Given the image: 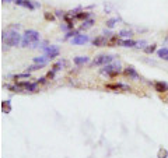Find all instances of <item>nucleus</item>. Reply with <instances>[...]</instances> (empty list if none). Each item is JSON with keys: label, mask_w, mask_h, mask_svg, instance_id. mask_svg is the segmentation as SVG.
I'll return each instance as SVG.
<instances>
[{"label": "nucleus", "mask_w": 168, "mask_h": 158, "mask_svg": "<svg viewBox=\"0 0 168 158\" xmlns=\"http://www.w3.org/2000/svg\"><path fill=\"white\" fill-rule=\"evenodd\" d=\"M108 39H109V38H106L105 35L95 36L94 39H93V45H94V46H106V45H109V43H108Z\"/></svg>", "instance_id": "nucleus-11"}, {"label": "nucleus", "mask_w": 168, "mask_h": 158, "mask_svg": "<svg viewBox=\"0 0 168 158\" xmlns=\"http://www.w3.org/2000/svg\"><path fill=\"white\" fill-rule=\"evenodd\" d=\"M123 73L129 77V78H132V80H140V74L136 72V69L133 67V66H127L125 70H123Z\"/></svg>", "instance_id": "nucleus-10"}, {"label": "nucleus", "mask_w": 168, "mask_h": 158, "mask_svg": "<svg viewBox=\"0 0 168 158\" xmlns=\"http://www.w3.org/2000/svg\"><path fill=\"white\" fill-rule=\"evenodd\" d=\"M146 45H147V42L142 39V41H139V42L136 43V46H135V48H137V49H144V48H146Z\"/></svg>", "instance_id": "nucleus-28"}, {"label": "nucleus", "mask_w": 168, "mask_h": 158, "mask_svg": "<svg viewBox=\"0 0 168 158\" xmlns=\"http://www.w3.org/2000/svg\"><path fill=\"white\" fill-rule=\"evenodd\" d=\"M55 16H56V17H59V18H64L66 13H64V11H62V10H56V11H55Z\"/></svg>", "instance_id": "nucleus-30"}, {"label": "nucleus", "mask_w": 168, "mask_h": 158, "mask_svg": "<svg viewBox=\"0 0 168 158\" xmlns=\"http://www.w3.org/2000/svg\"><path fill=\"white\" fill-rule=\"evenodd\" d=\"M16 85L25 90L27 93H35L38 90V83H31V81H18Z\"/></svg>", "instance_id": "nucleus-7"}, {"label": "nucleus", "mask_w": 168, "mask_h": 158, "mask_svg": "<svg viewBox=\"0 0 168 158\" xmlns=\"http://www.w3.org/2000/svg\"><path fill=\"white\" fill-rule=\"evenodd\" d=\"M69 66V62L66 60V59H63V60H59V62H56V63L53 64V70L55 72H58V70H62V69H64V67H67Z\"/></svg>", "instance_id": "nucleus-16"}, {"label": "nucleus", "mask_w": 168, "mask_h": 158, "mask_svg": "<svg viewBox=\"0 0 168 158\" xmlns=\"http://www.w3.org/2000/svg\"><path fill=\"white\" fill-rule=\"evenodd\" d=\"M146 55H151L153 52H157V45L156 43H151V45H147L146 48L143 49Z\"/></svg>", "instance_id": "nucleus-21"}, {"label": "nucleus", "mask_w": 168, "mask_h": 158, "mask_svg": "<svg viewBox=\"0 0 168 158\" xmlns=\"http://www.w3.org/2000/svg\"><path fill=\"white\" fill-rule=\"evenodd\" d=\"M94 25V20L93 18H87V20H84L83 24L80 25V30H88V28H91Z\"/></svg>", "instance_id": "nucleus-18"}, {"label": "nucleus", "mask_w": 168, "mask_h": 158, "mask_svg": "<svg viewBox=\"0 0 168 158\" xmlns=\"http://www.w3.org/2000/svg\"><path fill=\"white\" fill-rule=\"evenodd\" d=\"M46 80H48V78H46V76H43V77H39V78L37 80V83H38V84H45V83H46Z\"/></svg>", "instance_id": "nucleus-31"}, {"label": "nucleus", "mask_w": 168, "mask_h": 158, "mask_svg": "<svg viewBox=\"0 0 168 158\" xmlns=\"http://www.w3.org/2000/svg\"><path fill=\"white\" fill-rule=\"evenodd\" d=\"M48 60H49V59H48V57H46L45 55H43V56H37V57H34V63L45 64V66L48 64Z\"/></svg>", "instance_id": "nucleus-19"}, {"label": "nucleus", "mask_w": 168, "mask_h": 158, "mask_svg": "<svg viewBox=\"0 0 168 158\" xmlns=\"http://www.w3.org/2000/svg\"><path fill=\"white\" fill-rule=\"evenodd\" d=\"M3 3H11V1H14V0H1Z\"/></svg>", "instance_id": "nucleus-33"}, {"label": "nucleus", "mask_w": 168, "mask_h": 158, "mask_svg": "<svg viewBox=\"0 0 168 158\" xmlns=\"http://www.w3.org/2000/svg\"><path fill=\"white\" fill-rule=\"evenodd\" d=\"M168 157V151L165 148H160L158 150V158H167Z\"/></svg>", "instance_id": "nucleus-25"}, {"label": "nucleus", "mask_w": 168, "mask_h": 158, "mask_svg": "<svg viewBox=\"0 0 168 158\" xmlns=\"http://www.w3.org/2000/svg\"><path fill=\"white\" fill-rule=\"evenodd\" d=\"M17 6L20 7H24V9H28L30 11H34L35 9L41 7V4L38 1H34V0H14Z\"/></svg>", "instance_id": "nucleus-5"}, {"label": "nucleus", "mask_w": 168, "mask_h": 158, "mask_svg": "<svg viewBox=\"0 0 168 158\" xmlns=\"http://www.w3.org/2000/svg\"><path fill=\"white\" fill-rule=\"evenodd\" d=\"M157 56L160 57V59H163V60H167L168 62V48L167 46H164V48H160V49H157Z\"/></svg>", "instance_id": "nucleus-15"}, {"label": "nucleus", "mask_w": 168, "mask_h": 158, "mask_svg": "<svg viewBox=\"0 0 168 158\" xmlns=\"http://www.w3.org/2000/svg\"><path fill=\"white\" fill-rule=\"evenodd\" d=\"M1 111L4 112V113H9L11 111V102L10 99H7V101H3L1 102Z\"/></svg>", "instance_id": "nucleus-20"}, {"label": "nucleus", "mask_w": 168, "mask_h": 158, "mask_svg": "<svg viewBox=\"0 0 168 158\" xmlns=\"http://www.w3.org/2000/svg\"><path fill=\"white\" fill-rule=\"evenodd\" d=\"M41 39V34L37 30H27L22 35V41H21V46L22 48H31L32 43L38 42Z\"/></svg>", "instance_id": "nucleus-2"}, {"label": "nucleus", "mask_w": 168, "mask_h": 158, "mask_svg": "<svg viewBox=\"0 0 168 158\" xmlns=\"http://www.w3.org/2000/svg\"><path fill=\"white\" fill-rule=\"evenodd\" d=\"M45 18H46V20H53V16H51L49 13H46V14H45Z\"/></svg>", "instance_id": "nucleus-32"}, {"label": "nucleus", "mask_w": 168, "mask_h": 158, "mask_svg": "<svg viewBox=\"0 0 168 158\" xmlns=\"http://www.w3.org/2000/svg\"><path fill=\"white\" fill-rule=\"evenodd\" d=\"M100 73L104 74V76H108V77H115L118 74L122 73V67H121V63H109L105 64L104 67L100 70Z\"/></svg>", "instance_id": "nucleus-3"}, {"label": "nucleus", "mask_w": 168, "mask_h": 158, "mask_svg": "<svg viewBox=\"0 0 168 158\" xmlns=\"http://www.w3.org/2000/svg\"><path fill=\"white\" fill-rule=\"evenodd\" d=\"M136 41H133L132 38H125V39H121L119 41V46H123V48H135L136 46Z\"/></svg>", "instance_id": "nucleus-13"}, {"label": "nucleus", "mask_w": 168, "mask_h": 158, "mask_svg": "<svg viewBox=\"0 0 168 158\" xmlns=\"http://www.w3.org/2000/svg\"><path fill=\"white\" fill-rule=\"evenodd\" d=\"M108 90H121V91H130V85L125 84V83H112V84H106Z\"/></svg>", "instance_id": "nucleus-9"}, {"label": "nucleus", "mask_w": 168, "mask_h": 158, "mask_svg": "<svg viewBox=\"0 0 168 158\" xmlns=\"http://www.w3.org/2000/svg\"><path fill=\"white\" fill-rule=\"evenodd\" d=\"M73 63L76 66H84V64L90 63V57L88 56H76L73 59Z\"/></svg>", "instance_id": "nucleus-14"}, {"label": "nucleus", "mask_w": 168, "mask_h": 158, "mask_svg": "<svg viewBox=\"0 0 168 158\" xmlns=\"http://www.w3.org/2000/svg\"><path fill=\"white\" fill-rule=\"evenodd\" d=\"M77 34H79L77 31H73V30H72V31H69L67 34H66V35H64V39H69V38H74V36H76Z\"/></svg>", "instance_id": "nucleus-27"}, {"label": "nucleus", "mask_w": 168, "mask_h": 158, "mask_svg": "<svg viewBox=\"0 0 168 158\" xmlns=\"http://www.w3.org/2000/svg\"><path fill=\"white\" fill-rule=\"evenodd\" d=\"M153 87H154V90L157 93H167L168 91V84L165 81H154Z\"/></svg>", "instance_id": "nucleus-12"}, {"label": "nucleus", "mask_w": 168, "mask_h": 158, "mask_svg": "<svg viewBox=\"0 0 168 158\" xmlns=\"http://www.w3.org/2000/svg\"><path fill=\"white\" fill-rule=\"evenodd\" d=\"M115 56L114 55H98L94 60L91 62V67H95V66H105V64H109L114 62Z\"/></svg>", "instance_id": "nucleus-4"}, {"label": "nucleus", "mask_w": 168, "mask_h": 158, "mask_svg": "<svg viewBox=\"0 0 168 158\" xmlns=\"http://www.w3.org/2000/svg\"><path fill=\"white\" fill-rule=\"evenodd\" d=\"M42 67H45V64H38V63H34L32 66H30V67H27V72L28 73H31V72H35V70H39V69H42Z\"/></svg>", "instance_id": "nucleus-22"}, {"label": "nucleus", "mask_w": 168, "mask_h": 158, "mask_svg": "<svg viewBox=\"0 0 168 158\" xmlns=\"http://www.w3.org/2000/svg\"><path fill=\"white\" fill-rule=\"evenodd\" d=\"M90 41V36L85 34H77L74 38H72V45H85Z\"/></svg>", "instance_id": "nucleus-8"}, {"label": "nucleus", "mask_w": 168, "mask_h": 158, "mask_svg": "<svg viewBox=\"0 0 168 158\" xmlns=\"http://www.w3.org/2000/svg\"><path fill=\"white\" fill-rule=\"evenodd\" d=\"M90 17H91V14H90L88 11H79V13L74 16L76 20H83V21L87 20V18H90Z\"/></svg>", "instance_id": "nucleus-17"}, {"label": "nucleus", "mask_w": 168, "mask_h": 158, "mask_svg": "<svg viewBox=\"0 0 168 158\" xmlns=\"http://www.w3.org/2000/svg\"><path fill=\"white\" fill-rule=\"evenodd\" d=\"M1 41L7 46H21L22 36L16 30H7V31H3L1 34Z\"/></svg>", "instance_id": "nucleus-1"}, {"label": "nucleus", "mask_w": 168, "mask_h": 158, "mask_svg": "<svg viewBox=\"0 0 168 158\" xmlns=\"http://www.w3.org/2000/svg\"><path fill=\"white\" fill-rule=\"evenodd\" d=\"M118 35H119V36H122V38H130V36L133 35V32L130 31V30H122V31H119Z\"/></svg>", "instance_id": "nucleus-23"}, {"label": "nucleus", "mask_w": 168, "mask_h": 158, "mask_svg": "<svg viewBox=\"0 0 168 158\" xmlns=\"http://www.w3.org/2000/svg\"><path fill=\"white\" fill-rule=\"evenodd\" d=\"M55 74H56V72H55V70H49V72H48V74H46V78H48V80H52V78H55Z\"/></svg>", "instance_id": "nucleus-29"}, {"label": "nucleus", "mask_w": 168, "mask_h": 158, "mask_svg": "<svg viewBox=\"0 0 168 158\" xmlns=\"http://www.w3.org/2000/svg\"><path fill=\"white\" fill-rule=\"evenodd\" d=\"M16 80L17 78H30V73L27 72V73H20V74H16V76H13Z\"/></svg>", "instance_id": "nucleus-26"}, {"label": "nucleus", "mask_w": 168, "mask_h": 158, "mask_svg": "<svg viewBox=\"0 0 168 158\" xmlns=\"http://www.w3.org/2000/svg\"><path fill=\"white\" fill-rule=\"evenodd\" d=\"M43 52H45V56L48 57V59H55V57H58L59 55H60V49L58 48V46H55V45H48L45 49H43Z\"/></svg>", "instance_id": "nucleus-6"}, {"label": "nucleus", "mask_w": 168, "mask_h": 158, "mask_svg": "<svg viewBox=\"0 0 168 158\" xmlns=\"http://www.w3.org/2000/svg\"><path fill=\"white\" fill-rule=\"evenodd\" d=\"M116 22H118V18H109L108 21L105 22V25H106V28H114L116 25Z\"/></svg>", "instance_id": "nucleus-24"}]
</instances>
